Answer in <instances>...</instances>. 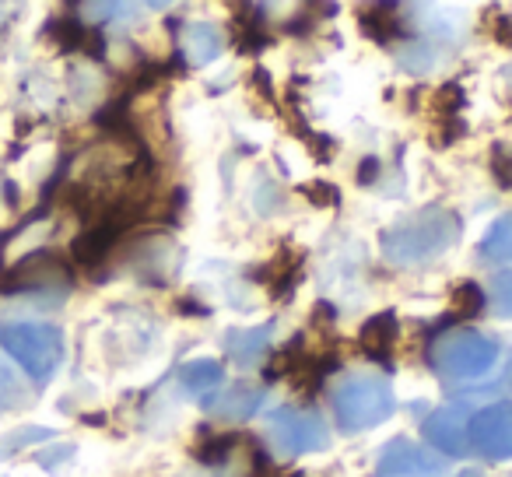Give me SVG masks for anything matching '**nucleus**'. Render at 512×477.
<instances>
[{
    "mask_svg": "<svg viewBox=\"0 0 512 477\" xmlns=\"http://www.w3.org/2000/svg\"><path fill=\"white\" fill-rule=\"evenodd\" d=\"M463 221L449 207H421L411 218H400L397 225L383 228L379 253L393 267H421L428 260H439L453 243H460Z\"/></svg>",
    "mask_w": 512,
    "mask_h": 477,
    "instance_id": "obj_1",
    "label": "nucleus"
},
{
    "mask_svg": "<svg viewBox=\"0 0 512 477\" xmlns=\"http://www.w3.org/2000/svg\"><path fill=\"white\" fill-rule=\"evenodd\" d=\"M330 411H334L341 432H369V428L393 418L397 397H393V386L383 376L351 372L330 393Z\"/></svg>",
    "mask_w": 512,
    "mask_h": 477,
    "instance_id": "obj_2",
    "label": "nucleus"
},
{
    "mask_svg": "<svg viewBox=\"0 0 512 477\" xmlns=\"http://www.w3.org/2000/svg\"><path fill=\"white\" fill-rule=\"evenodd\" d=\"M0 348L32 376V383H50L64 365V330L53 323H0Z\"/></svg>",
    "mask_w": 512,
    "mask_h": 477,
    "instance_id": "obj_3",
    "label": "nucleus"
},
{
    "mask_svg": "<svg viewBox=\"0 0 512 477\" xmlns=\"http://www.w3.org/2000/svg\"><path fill=\"white\" fill-rule=\"evenodd\" d=\"M428 362L442 379H481L498 362V341L481 330H453L432 344Z\"/></svg>",
    "mask_w": 512,
    "mask_h": 477,
    "instance_id": "obj_4",
    "label": "nucleus"
},
{
    "mask_svg": "<svg viewBox=\"0 0 512 477\" xmlns=\"http://www.w3.org/2000/svg\"><path fill=\"white\" fill-rule=\"evenodd\" d=\"M74 274L60 253L53 250H36L29 257H22L15 267L0 271V295H60L71 288Z\"/></svg>",
    "mask_w": 512,
    "mask_h": 477,
    "instance_id": "obj_5",
    "label": "nucleus"
},
{
    "mask_svg": "<svg viewBox=\"0 0 512 477\" xmlns=\"http://www.w3.org/2000/svg\"><path fill=\"white\" fill-rule=\"evenodd\" d=\"M267 435L288 456L320 453L330 446V425L320 411H299V407H274L267 414Z\"/></svg>",
    "mask_w": 512,
    "mask_h": 477,
    "instance_id": "obj_6",
    "label": "nucleus"
},
{
    "mask_svg": "<svg viewBox=\"0 0 512 477\" xmlns=\"http://www.w3.org/2000/svg\"><path fill=\"white\" fill-rule=\"evenodd\" d=\"M179 260H183V253L176 250L169 235H137L123 250V264L130 271H137L141 281H151V285H165Z\"/></svg>",
    "mask_w": 512,
    "mask_h": 477,
    "instance_id": "obj_7",
    "label": "nucleus"
},
{
    "mask_svg": "<svg viewBox=\"0 0 512 477\" xmlns=\"http://www.w3.org/2000/svg\"><path fill=\"white\" fill-rule=\"evenodd\" d=\"M470 449L488 460H512V404H491L470 418Z\"/></svg>",
    "mask_w": 512,
    "mask_h": 477,
    "instance_id": "obj_8",
    "label": "nucleus"
},
{
    "mask_svg": "<svg viewBox=\"0 0 512 477\" xmlns=\"http://www.w3.org/2000/svg\"><path fill=\"white\" fill-rule=\"evenodd\" d=\"M442 456H432V449L414 446L411 439H390L379 449L376 477H439Z\"/></svg>",
    "mask_w": 512,
    "mask_h": 477,
    "instance_id": "obj_9",
    "label": "nucleus"
},
{
    "mask_svg": "<svg viewBox=\"0 0 512 477\" xmlns=\"http://www.w3.org/2000/svg\"><path fill=\"white\" fill-rule=\"evenodd\" d=\"M467 414L460 407H439L421 421V435L428 446L439 449L442 456H467L470 453V432H467Z\"/></svg>",
    "mask_w": 512,
    "mask_h": 477,
    "instance_id": "obj_10",
    "label": "nucleus"
},
{
    "mask_svg": "<svg viewBox=\"0 0 512 477\" xmlns=\"http://www.w3.org/2000/svg\"><path fill=\"white\" fill-rule=\"evenodd\" d=\"M267 400V390L260 383H232L228 390H221L218 397L204 400V411H214V418L221 421H249Z\"/></svg>",
    "mask_w": 512,
    "mask_h": 477,
    "instance_id": "obj_11",
    "label": "nucleus"
},
{
    "mask_svg": "<svg viewBox=\"0 0 512 477\" xmlns=\"http://www.w3.org/2000/svg\"><path fill=\"white\" fill-rule=\"evenodd\" d=\"M120 235L123 228L116 225L113 218H99L92 228H85V232L78 235L71 243V260L78 267H99L109 260V253L120 246Z\"/></svg>",
    "mask_w": 512,
    "mask_h": 477,
    "instance_id": "obj_12",
    "label": "nucleus"
},
{
    "mask_svg": "<svg viewBox=\"0 0 512 477\" xmlns=\"http://www.w3.org/2000/svg\"><path fill=\"white\" fill-rule=\"evenodd\" d=\"M274 327H278V323L267 320V323H260V327L228 330L225 334V355L232 358L239 369H253V365H260V358L267 355V348H271Z\"/></svg>",
    "mask_w": 512,
    "mask_h": 477,
    "instance_id": "obj_13",
    "label": "nucleus"
},
{
    "mask_svg": "<svg viewBox=\"0 0 512 477\" xmlns=\"http://www.w3.org/2000/svg\"><path fill=\"white\" fill-rule=\"evenodd\" d=\"M397 337H400L397 313H393V309H386V313L369 316V320L362 323V330H358V348H362L365 358H372V362H376V358H379V362H390Z\"/></svg>",
    "mask_w": 512,
    "mask_h": 477,
    "instance_id": "obj_14",
    "label": "nucleus"
},
{
    "mask_svg": "<svg viewBox=\"0 0 512 477\" xmlns=\"http://www.w3.org/2000/svg\"><path fill=\"white\" fill-rule=\"evenodd\" d=\"M225 50V36L214 22H190L183 32V60L186 67H207L221 57Z\"/></svg>",
    "mask_w": 512,
    "mask_h": 477,
    "instance_id": "obj_15",
    "label": "nucleus"
},
{
    "mask_svg": "<svg viewBox=\"0 0 512 477\" xmlns=\"http://www.w3.org/2000/svg\"><path fill=\"white\" fill-rule=\"evenodd\" d=\"M225 383V369L214 358H197V362H186L176 376V386L183 397L190 400H207L214 397V390Z\"/></svg>",
    "mask_w": 512,
    "mask_h": 477,
    "instance_id": "obj_16",
    "label": "nucleus"
},
{
    "mask_svg": "<svg viewBox=\"0 0 512 477\" xmlns=\"http://www.w3.org/2000/svg\"><path fill=\"white\" fill-rule=\"evenodd\" d=\"M358 29H362L369 39H376L379 46H390V43H397V39L404 36L407 22L397 15V8H393V4H379V8L365 11V15L358 18Z\"/></svg>",
    "mask_w": 512,
    "mask_h": 477,
    "instance_id": "obj_17",
    "label": "nucleus"
},
{
    "mask_svg": "<svg viewBox=\"0 0 512 477\" xmlns=\"http://www.w3.org/2000/svg\"><path fill=\"white\" fill-rule=\"evenodd\" d=\"M88 25L74 15H57L46 22V39H53V46L64 53H74V50H85L88 46Z\"/></svg>",
    "mask_w": 512,
    "mask_h": 477,
    "instance_id": "obj_18",
    "label": "nucleus"
},
{
    "mask_svg": "<svg viewBox=\"0 0 512 477\" xmlns=\"http://www.w3.org/2000/svg\"><path fill=\"white\" fill-rule=\"evenodd\" d=\"M481 257L495 260V264H512V214H502V218L484 232Z\"/></svg>",
    "mask_w": 512,
    "mask_h": 477,
    "instance_id": "obj_19",
    "label": "nucleus"
},
{
    "mask_svg": "<svg viewBox=\"0 0 512 477\" xmlns=\"http://www.w3.org/2000/svg\"><path fill=\"white\" fill-rule=\"evenodd\" d=\"M484 309H488V295H484L481 285H474V281H463V285L453 288V320H474V316H481Z\"/></svg>",
    "mask_w": 512,
    "mask_h": 477,
    "instance_id": "obj_20",
    "label": "nucleus"
},
{
    "mask_svg": "<svg viewBox=\"0 0 512 477\" xmlns=\"http://www.w3.org/2000/svg\"><path fill=\"white\" fill-rule=\"evenodd\" d=\"M57 439V432L46 425H22L15 428V432H8L4 439H0V460H8V456L22 453L25 446H36V442H50Z\"/></svg>",
    "mask_w": 512,
    "mask_h": 477,
    "instance_id": "obj_21",
    "label": "nucleus"
},
{
    "mask_svg": "<svg viewBox=\"0 0 512 477\" xmlns=\"http://www.w3.org/2000/svg\"><path fill=\"white\" fill-rule=\"evenodd\" d=\"M235 46H239L242 53H260L271 46V36L264 32V22L260 18H246L242 15V8L235 11Z\"/></svg>",
    "mask_w": 512,
    "mask_h": 477,
    "instance_id": "obj_22",
    "label": "nucleus"
},
{
    "mask_svg": "<svg viewBox=\"0 0 512 477\" xmlns=\"http://www.w3.org/2000/svg\"><path fill=\"white\" fill-rule=\"evenodd\" d=\"M235 449H239V435H214V439H204L200 446H193V460L200 467H221Z\"/></svg>",
    "mask_w": 512,
    "mask_h": 477,
    "instance_id": "obj_23",
    "label": "nucleus"
},
{
    "mask_svg": "<svg viewBox=\"0 0 512 477\" xmlns=\"http://www.w3.org/2000/svg\"><path fill=\"white\" fill-rule=\"evenodd\" d=\"M488 309L498 320H512V271H495L488 281Z\"/></svg>",
    "mask_w": 512,
    "mask_h": 477,
    "instance_id": "obj_24",
    "label": "nucleus"
},
{
    "mask_svg": "<svg viewBox=\"0 0 512 477\" xmlns=\"http://www.w3.org/2000/svg\"><path fill=\"white\" fill-rule=\"evenodd\" d=\"M463 102H467V92H463L460 81H446V85L435 88L432 95V113L439 116V120H456L463 109Z\"/></svg>",
    "mask_w": 512,
    "mask_h": 477,
    "instance_id": "obj_25",
    "label": "nucleus"
},
{
    "mask_svg": "<svg viewBox=\"0 0 512 477\" xmlns=\"http://www.w3.org/2000/svg\"><path fill=\"white\" fill-rule=\"evenodd\" d=\"M78 11L92 22H120V18L141 15V11H162V4H81Z\"/></svg>",
    "mask_w": 512,
    "mask_h": 477,
    "instance_id": "obj_26",
    "label": "nucleus"
},
{
    "mask_svg": "<svg viewBox=\"0 0 512 477\" xmlns=\"http://www.w3.org/2000/svg\"><path fill=\"white\" fill-rule=\"evenodd\" d=\"M397 57L411 74H425V71H432V67H435L439 53H435V43H407Z\"/></svg>",
    "mask_w": 512,
    "mask_h": 477,
    "instance_id": "obj_27",
    "label": "nucleus"
},
{
    "mask_svg": "<svg viewBox=\"0 0 512 477\" xmlns=\"http://www.w3.org/2000/svg\"><path fill=\"white\" fill-rule=\"evenodd\" d=\"M22 400H25V393H22V383H18L15 369L0 358V411H11V407H18Z\"/></svg>",
    "mask_w": 512,
    "mask_h": 477,
    "instance_id": "obj_28",
    "label": "nucleus"
},
{
    "mask_svg": "<svg viewBox=\"0 0 512 477\" xmlns=\"http://www.w3.org/2000/svg\"><path fill=\"white\" fill-rule=\"evenodd\" d=\"M299 193L309 200L313 207H341V190H337L334 183H306V186H299Z\"/></svg>",
    "mask_w": 512,
    "mask_h": 477,
    "instance_id": "obj_29",
    "label": "nucleus"
},
{
    "mask_svg": "<svg viewBox=\"0 0 512 477\" xmlns=\"http://www.w3.org/2000/svg\"><path fill=\"white\" fill-rule=\"evenodd\" d=\"M491 176L502 190H512V151L502 144H495V151H491Z\"/></svg>",
    "mask_w": 512,
    "mask_h": 477,
    "instance_id": "obj_30",
    "label": "nucleus"
},
{
    "mask_svg": "<svg viewBox=\"0 0 512 477\" xmlns=\"http://www.w3.org/2000/svg\"><path fill=\"white\" fill-rule=\"evenodd\" d=\"M488 32L491 39H495L498 46H505V50H512V15H488Z\"/></svg>",
    "mask_w": 512,
    "mask_h": 477,
    "instance_id": "obj_31",
    "label": "nucleus"
},
{
    "mask_svg": "<svg viewBox=\"0 0 512 477\" xmlns=\"http://www.w3.org/2000/svg\"><path fill=\"white\" fill-rule=\"evenodd\" d=\"M74 456V446L71 442H60V446H50V449H43V453H36V463L43 470H57L64 460H71Z\"/></svg>",
    "mask_w": 512,
    "mask_h": 477,
    "instance_id": "obj_32",
    "label": "nucleus"
},
{
    "mask_svg": "<svg viewBox=\"0 0 512 477\" xmlns=\"http://www.w3.org/2000/svg\"><path fill=\"white\" fill-rule=\"evenodd\" d=\"M379 172H383V162H379L376 155H365L362 162H358V172H355L358 186H376Z\"/></svg>",
    "mask_w": 512,
    "mask_h": 477,
    "instance_id": "obj_33",
    "label": "nucleus"
},
{
    "mask_svg": "<svg viewBox=\"0 0 512 477\" xmlns=\"http://www.w3.org/2000/svg\"><path fill=\"white\" fill-rule=\"evenodd\" d=\"M278 204H281V193L274 190V183L271 179H260V190H256V211L271 214Z\"/></svg>",
    "mask_w": 512,
    "mask_h": 477,
    "instance_id": "obj_34",
    "label": "nucleus"
},
{
    "mask_svg": "<svg viewBox=\"0 0 512 477\" xmlns=\"http://www.w3.org/2000/svg\"><path fill=\"white\" fill-rule=\"evenodd\" d=\"M439 130H442V134H435L432 144H435V148H449V144L463 134V120H460V116H456V120H439Z\"/></svg>",
    "mask_w": 512,
    "mask_h": 477,
    "instance_id": "obj_35",
    "label": "nucleus"
},
{
    "mask_svg": "<svg viewBox=\"0 0 512 477\" xmlns=\"http://www.w3.org/2000/svg\"><path fill=\"white\" fill-rule=\"evenodd\" d=\"M172 309H176L179 316H211V306H204V302H197L193 295H183V299H176L172 302Z\"/></svg>",
    "mask_w": 512,
    "mask_h": 477,
    "instance_id": "obj_36",
    "label": "nucleus"
},
{
    "mask_svg": "<svg viewBox=\"0 0 512 477\" xmlns=\"http://www.w3.org/2000/svg\"><path fill=\"white\" fill-rule=\"evenodd\" d=\"M253 85H256V92H264V95H267V102H274L271 74H267L264 67H256V71H253Z\"/></svg>",
    "mask_w": 512,
    "mask_h": 477,
    "instance_id": "obj_37",
    "label": "nucleus"
},
{
    "mask_svg": "<svg viewBox=\"0 0 512 477\" xmlns=\"http://www.w3.org/2000/svg\"><path fill=\"white\" fill-rule=\"evenodd\" d=\"M502 386L512 390V351H509V362H505V372H502Z\"/></svg>",
    "mask_w": 512,
    "mask_h": 477,
    "instance_id": "obj_38",
    "label": "nucleus"
},
{
    "mask_svg": "<svg viewBox=\"0 0 512 477\" xmlns=\"http://www.w3.org/2000/svg\"><path fill=\"white\" fill-rule=\"evenodd\" d=\"M502 81L512 88V64H505V67H502Z\"/></svg>",
    "mask_w": 512,
    "mask_h": 477,
    "instance_id": "obj_39",
    "label": "nucleus"
},
{
    "mask_svg": "<svg viewBox=\"0 0 512 477\" xmlns=\"http://www.w3.org/2000/svg\"><path fill=\"white\" fill-rule=\"evenodd\" d=\"M456 477H481V474H477V470H460Z\"/></svg>",
    "mask_w": 512,
    "mask_h": 477,
    "instance_id": "obj_40",
    "label": "nucleus"
},
{
    "mask_svg": "<svg viewBox=\"0 0 512 477\" xmlns=\"http://www.w3.org/2000/svg\"><path fill=\"white\" fill-rule=\"evenodd\" d=\"M292 477H302V474H292Z\"/></svg>",
    "mask_w": 512,
    "mask_h": 477,
    "instance_id": "obj_41",
    "label": "nucleus"
}]
</instances>
